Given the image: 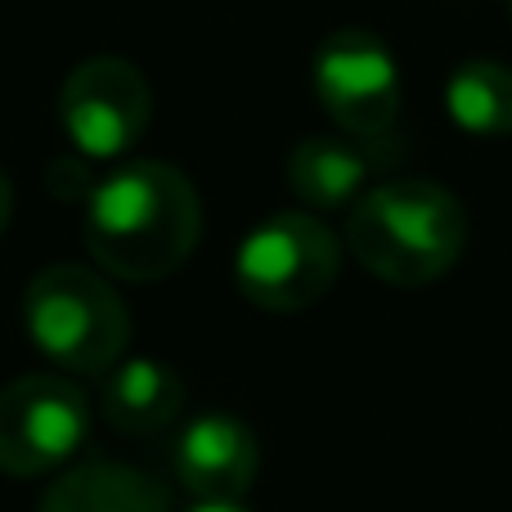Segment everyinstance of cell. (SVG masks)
Here are the masks:
<instances>
[{
	"mask_svg": "<svg viewBox=\"0 0 512 512\" xmlns=\"http://www.w3.org/2000/svg\"><path fill=\"white\" fill-rule=\"evenodd\" d=\"M90 432V405L77 382L27 373L0 391V472L41 477L68 463Z\"/></svg>",
	"mask_w": 512,
	"mask_h": 512,
	"instance_id": "5b68a950",
	"label": "cell"
},
{
	"mask_svg": "<svg viewBox=\"0 0 512 512\" xmlns=\"http://www.w3.org/2000/svg\"><path fill=\"white\" fill-rule=\"evenodd\" d=\"M189 512H248L243 504H194Z\"/></svg>",
	"mask_w": 512,
	"mask_h": 512,
	"instance_id": "9a60e30c",
	"label": "cell"
},
{
	"mask_svg": "<svg viewBox=\"0 0 512 512\" xmlns=\"http://www.w3.org/2000/svg\"><path fill=\"white\" fill-rule=\"evenodd\" d=\"M90 189H95V180H90V171L81 167V162L59 158L50 167V194L54 198H81V194L90 198Z\"/></svg>",
	"mask_w": 512,
	"mask_h": 512,
	"instance_id": "4fadbf2b",
	"label": "cell"
},
{
	"mask_svg": "<svg viewBox=\"0 0 512 512\" xmlns=\"http://www.w3.org/2000/svg\"><path fill=\"white\" fill-rule=\"evenodd\" d=\"M9 216H14V185H9V176L0 171V234H5Z\"/></svg>",
	"mask_w": 512,
	"mask_h": 512,
	"instance_id": "5bb4252c",
	"label": "cell"
},
{
	"mask_svg": "<svg viewBox=\"0 0 512 512\" xmlns=\"http://www.w3.org/2000/svg\"><path fill=\"white\" fill-rule=\"evenodd\" d=\"M23 319L32 342L72 373H108L131 342L122 297L86 265H50L36 274L27 283Z\"/></svg>",
	"mask_w": 512,
	"mask_h": 512,
	"instance_id": "3957f363",
	"label": "cell"
},
{
	"mask_svg": "<svg viewBox=\"0 0 512 512\" xmlns=\"http://www.w3.org/2000/svg\"><path fill=\"white\" fill-rule=\"evenodd\" d=\"M315 95L351 140H382L400 113V72L369 27H342L315 54Z\"/></svg>",
	"mask_w": 512,
	"mask_h": 512,
	"instance_id": "52a82bcc",
	"label": "cell"
},
{
	"mask_svg": "<svg viewBox=\"0 0 512 512\" xmlns=\"http://www.w3.org/2000/svg\"><path fill=\"white\" fill-rule=\"evenodd\" d=\"M369 180V153L337 135H310L288 153V185L315 212H337L355 203Z\"/></svg>",
	"mask_w": 512,
	"mask_h": 512,
	"instance_id": "8fae6325",
	"label": "cell"
},
{
	"mask_svg": "<svg viewBox=\"0 0 512 512\" xmlns=\"http://www.w3.org/2000/svg\"><path fill=\"white\" fill-rule=\"evenodd\" d=\"M508 9H512V0H508Z\"/></svg>",
	"mask_w": 512,
	"mask_h": 512,
	"instance_id": "2e32d148",
	"label": "cell"
},
{
	"mask_svg": "<svg viewBox=\"0 0 512 512\" xmlns=\"http://www.w3.org/2000/svg\"><path fill=\"white\" fill-rule=\"evenodd\" d=\"M171 495L149 472L126 463H81L63 472L41 499V512H167Z\"/></svg>",
	"mask_w": 512,
	"mask_h": 512,
	"instance_id": "9c48e42d",
	"label": "cell"
},
{
	"mask_svg": "<svg viewBox=\"0 0 512 512\" xmlns=\"http://www.w3.org/2000/svg\"><path fill=\"white\" fill-rule=\"evenodd\" d=\"M153 117V90L131 59L95 54L77 63L59 90V122L86 158H122Z\"/></svg>",
	"mask_w": 512,
	"mask_h": 512,
	"instance_id": "8992f818",
	"label": "cell"
},
{
	"mask_svg": "<svg viewBox=\"0 0 512 512\" xmlns=\"http://www.w3.org/2000/svg\"><path fill=\"white\" fill-rule=\"evenodd\" d=\"M185 387L158 360H117L104 378V418L122 436H158L176 423Z\"/></svg>",
	"mask_w": 512,
	"mask_h": 512,
	"instance_id": "30bf717a",
	"label": "cell"
},
{
	"mask_svg": "<svg viewBox=\"0 0 512 512\" xmlns=\"http://www.w3.org/2000/svg\"><path fill=\"white\" fill-rule=\"evenodd\" d=\"M445 113L481 140L512 135V68L495 59H468L445 81Z\"/></svg>",
	"mask_w": 512,
	"mask_h": 512,
	"instance_id": "7c38bea8",
	"label": "cell"
},
{
	"mask_svg": "<svg viewBox=\"0 0 512 512\" xmlns=\"http://www.w3.org/2000/svg\"><path fill=\"white\" fill-rule=\"evenodd\" d=\"M256 468H261L256 436L230 414L194 418L176 445V477L198 504H243Z\"/></svg>",
	"mask_w": 512,
	"mask_h": 512,
	"instance_id": "ba28073f",
	"label": "cell"
},
{
	"mask_svg": "<svg viewBox=\"0 0 512 512\" xmlns=\"http://www.w3.org/2000/svg\"><path fill=\"white\" fill-rule=\"evenodd\" d=\"M203 239L194 180L171 162H126L86 198V248L108 274L158 283L176 274Z\"/></svg>",
	"mask_w": 512,
	"mask_h": 512,
	"instance_id": "6da1fadb",
	"label": "cell"
},
{
	"mask_svg": "<svg viewBox=\"0 0 512 512\" xmlns=\"http://www.w3.org/2000/svg\"><path fill=\"white\" fill-rule=\"evenodd\" d=\"M342 270L337 234L310 212H279L261 221L234 256L239 292L261 310L292 315L310 310Z\"/></svg>",
	"mask_w": 512,
	"mask_h": 512,
	"instance_id": "277c9868",
	"label": "cell"
},
{
	"mask_svg": "<svg viewBox=\"0 0 512 512\" xmlns=\"http://www.w3.org/2000/svg\"><path fill=\"white\" fill-rule=\"evenodd\" d=\"M346 248L391 288H427L459 265L468 248V212L445 185L391 180L351 207Z\"/></svg>",
	"mask_w": 512,
	"mask_h": 512,
	"instance_id": "7a4b0ae2",
	"label": "cell"
}]
</instances>
